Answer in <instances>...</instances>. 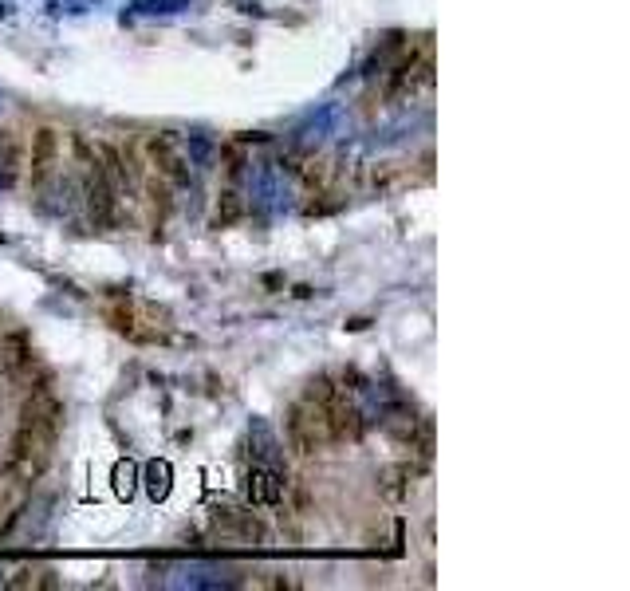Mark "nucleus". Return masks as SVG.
Returning <instances> with one entry per match:
<instances>
[{
    "mask_svg": "<svg viewBox=\"0 0 630 591\" xmlns=\"http://www.w3.org/2000/svg\"><path fill=\"white\" fill-rule=\"evenodd\" d=\"M56 158H60V134L52 131V127H40V131L32 134V150L24 158V170H28L32 186H44L52 178Z\"/></svg>",
    "mask_w": 630,
    "mask_h": 591,
    "instance_id": "obj_4",
    "label": "nucleus"
},
{
    "mask_svg": "<svg viewBox=\"0 0 630 591\" xmlns=\"http://www.w3.org/2000/svg\"><path fill=\"white\" fill-rule=\"evenodd\" d=\"M115 489H119V497H130V493H134V465H130V461H119V469H115Z\"/></svg>",
    "mask_w": 630,
    "mask_h": 591,
    "instance_id": "obj_12",
    "label": "nucleus"
},
{
    "mask_svg": "<svg viewBox=\"0 0 630 591\" xmlns=\"http://www.w3.org/2000/svg\"><path fill=\"white\" fill-rule=\"evenodd\" d=\"M237 217H241V201H237V194H225V205L217 209V221L229 225V221H237Z\"/></svg>",
    "mask_w": 630,
    "mask_h": 591,
    "instance_id": "obj_13",
    "label": "nucleus"
},
{
    "mask_svg": "<svg viewBox=\"0 0 630 591\" xmlns=\"http://www.w3.org/2000/svg\"><path fill=\"white\" fill-rule=\"evenodd\" d=\"M87 197H91V217H95V225H111L115 221V205H119V194H115V186L91 166V182H87Z\"/></svg>",
    "mask_w": 630,
    "mask_h": 591,
    "instance_id": "obj_6",
    "label": "nucleus"
},
{
    "mask_svg": "<svg viewBox=\"0 0 630 591\" xmlns=\"http://www.w3.org/2000/svg\"><path fill=\"white\" fill-rule=\"evenodd\" d=\"M406 473H410L406 465H390V469L382 473V497H390V501H398V497H406V489H410V485L402 481Z\"/></svg>",
    "mask_w": 630,
    "mask_h": 591,
    "instance_id": "obj_11",
    "label": "nucleus"
},
{
    "mask_svg": "<svg viewBox=\"0 0 630 591\" xmlns=\"http://www.w3.org/2000/svg\"><path fill=\"white\" fill-rule=\"evenodd\" d=\"M24 158H28V154H24V146H20L16 131L0 134V186H4V190H12V186L20 182Z\"/></svg>",
    "mask_w": 630,
    "mask_h": 591,
    "instance_id": "obj_7",
    "label": "nucleus"
},
{
    "mask_svg": "<svg viewBox=\"0 0 630 591\" xmlns=\"http://www.w3.org/2000/svg\"><path fill=\"white\" fill-rule=\"evenodd\" d=\"M213 532L225 536V540H249V544L264 540V525L252 513H237V509H217L213 513Z\"/></svg>",
    "mask_w": 630,
    "mask_h": 591,
    "instance_id": "obj_5",
    "label": "nucleus"
},
{
    "mask_svg": "<svg viewBox=\"0 0 630 591\" xmlns=\"http://www.w3.org/2000/svg\"><path fill=\"white\" fill-rule=\"evenodd\" d=\"M146 489H150L154 501H162L170 493V465L166 461H150L146 465Z\"/></svg>",
    "mask_w": 630,
    "mask_h": 591,
    "instance_id": "obj_10",
    "label": "nucleus"
},
{
    "mask_svg": "<svg viewBox=\"0 0 630 591\" xmlns=\"http://www.w3.org/2000/svg\"><path fill=\"white\" fill-rule=\"evenodd\" d=\"M63 426V402L48 387L32 391L20 406L16 418V434L8 442V458H4V473L12 481H36L44 477V469L52 465L56 442H60Z\"/></svg>",
    "mask_w": 630,
    "mask_h": 591,
    "instance_id": "obj_1",
    "label": "nucleus"
},
{
    "mask_svg": "<svg viewBox=\"0 0 630 591\" xmlns=\"http://www.w3.org/2000/svg\"><path fill=\"white\" fill-rule=\"evenodd\" d=\"M288 442L296 454H319L323 446H331V426H327V410L323 402H315L312 394H304L292 410H288Z\"/></svg>",
    "mask_w": 630,
    "mask_h": 591,
    "instance_id": "obj_2",
    "label": "nucleus"
},
{
    "mask_svg": "<svg viewBox=\"0 0 630 591\" xmlns=\"http://www.w3.org/2000/svg\"><path fill=\"white\" fill-rule=\"evenodd\" d=\"M28 359H32V343H28V335H24V331H12V335H4V339H0V367H4V371H12V375H16Z\"/></svg>",
    "mask_w": 630,
    "mask_h": 591,
    "instance_id": "obj_9",
    "label": "nucleus"
},
{
    "mask_svg": "<svg viewBox=\"0 0 630 591\" xmlns=\"http://www.w3.org/2000/svg\"><path fill=\"white\" fill-rule=\"evenodd\" d=\"M142 154H146V162H150V174H158L162 182H170V186H186L189 182L186 154L178 150V142H174L170 134L146 138V142H142Z\"/></svg>",
    "mask_w": 630,
    "mask_h": 591,
    "instance_id": "obj_3",
    "label": "nucleus"
},
{
    "mask_svg": "<svg viewBox=\"0 0 630 591\" xmlns=\"http://www.w3.org/2000/svg\"><path fill=\"white\" fill-rule=\"evenodd\" d=\"M284 477L272 469H256L249 477V501L252 505H280L284 501Z\"/></svg>",
    "mask_w": 630,
    "mask_h": 591,
    "instance_id": "obj_8",
    "label": "nucleus"
}]
</instances>
